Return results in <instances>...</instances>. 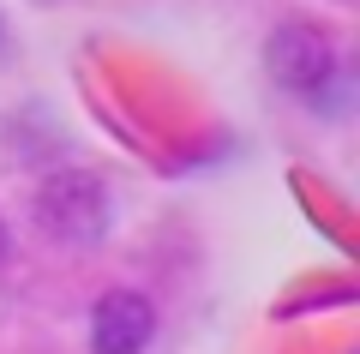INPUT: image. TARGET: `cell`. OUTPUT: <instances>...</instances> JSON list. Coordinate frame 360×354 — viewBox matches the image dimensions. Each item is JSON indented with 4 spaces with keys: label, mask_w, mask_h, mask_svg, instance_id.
Masks as SVG:
<instances>
[{
    "label": "cell",
    "mask_w": 360,
    "mask_h": 354,
    "mask_svg": "<svg viewBox=\"0 0 360 354\" xmlns=\"http://www.w3.org/2000/svg\"><path fill=\"white\" fill-rule=\"evenodd\" d=\"M156 336V306L139 289H108L90 312V348L96 354H144Z\"/></svg>",
    "instance_id": "3"
},
{
    "label": "cell",
    "mask_w": 360,
    "mask_h": 354,
    "mask_svg": "<svg viewBox=\"0 0 360 354\" xmlns=\"http://www.w3.org/2000/svg\"><path fill=\"white\" fill-rule=\"evenodd\" d=\"M37 222L49 241L60 246H96L108 234V192L96 175L84 168H60V175L42 180L37 192Z\"/></svg>",
    "instance_id": "1"
},
{
    "label": "cell",
    "mask_w": 360,
    "mask_h": 354,
    "mask_svg": "<svg viewBox=\"0 0 360 354\" xmlns=\"http://www.w3.org/2000/svg\"><path fill=\"white\" fill-rule=\"evenodd\" d=\"M0 253H6V228H0Z\"/></svg>",
    "instance_id": "4"
},
{
    "label": "cell",
    "mask_w": 360,
    "mask_h": 354,
    "mask_svg": "<svg viewBox=\"0 0 360 354\" xmlns=\"http://www.w3.org/2000/svg\"><path fill=\"white\" fill-rule=\"evenodd\" d=\"M264 66L288 96H319L336 78V49L312 25H283V30H270V42H264Z\"/></svg>",
    "instance_id": "2"
}]
</instances>
